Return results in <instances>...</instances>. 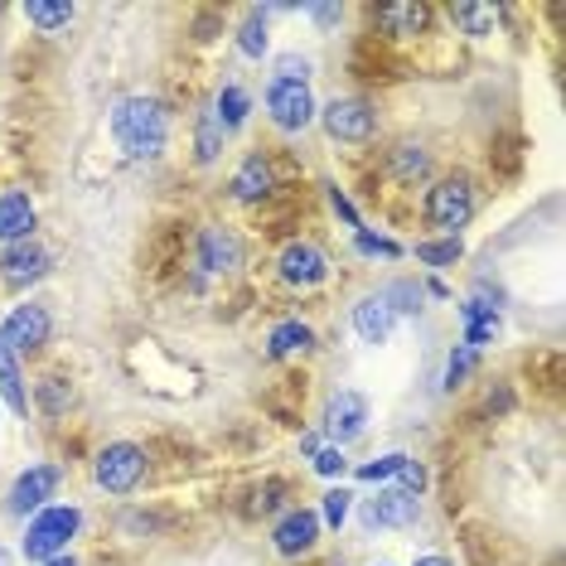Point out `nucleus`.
Segmentation results:
<instances>
[{"mask_svg":"<svg viewBox=\"0 0 566 566\" xmlns=\"http://www.w3.org/2000/svg\"><path fill=\"white\" fill-rule=\"evenodd\" d=\"M474 364H480V354H474V349H465V344H455V349H450V358H446V373H441V388H446V392L465 388V378H470V373H474Z\"/></svg>","mask_w":566,"mask_h":566,"instance_id":"31","label":"nucleus"},{"mask_svg":"<svg viewBox=\"0 0 566 566\" xmlns=\"http://www.w3.org/2000/svg\"><path fill=\"white\" fill-rule=\"evenodd\" d=\"M276 494H281V480H272V484H266V489H262V509H276V504H281V499H276Z\"/></svg>","mask_w":566,"mask_h":566,"instance_id":"40","label":"nucleus"},{"mask_svg":"<svg viewBox=\"0 0 566 566\" xmlns=\"http://www.w3.org/2000/svg\"><path fill=\"white\" fill-rule=\"evenodd\" d=\"M329 252L319 248V242H311V238H295V242H286V248L276 252V276L286 281L291 291H315V286H325L329 281Z\"/></svg>","mask_w":566,"mask_h":566,"instance_id":"8","label":"nucleus"},{"mask_svg":"<svg viewBox=\"0 0 566 566\" xmlns=\"http://www.w3.org/2000/svg\"><path fill=\"white\" fill-rule=\"evenodd\" d=\"M354 248L364 252V256H402V242H392V238H382V233H368V228H358L354 233Z\"/></svg>","mask_w":566,"mask_h":566,"instance_id":"36","label":"nucleus"},{"mask_svg":"<svg viewBox=\"0 0 566 566\" xmlns=\"http://www.w3.org/2000/svg\"><path fill=\"white\" fill-rule=\"evenodd\" d=\"M417 518H421V499L402 494V489H378L373 499L358 504V523L368 533H378V527H411Z\"/></svg>","mask_w":566,"mask_h":566,"instance_id":"14","label":"nucleus"},{"mask_svg":"<svg viewBox=\"0 0 566 566\" xmlns=\"http://www.w3.org/2000/svg\"><path fill=\"white\" fill-rule=\"evenodd\" d=\"M427 20H431V10L417 6V0H392V6L378 10V24L388 40H417V34L427 30Z\"/></svg>","mask_w":566,"mask_h":566,"instance_id":"20","label":"nucleus"},{"mask_svg":"<svg viewBox=\"0 0 566 566\" xmlns=\"http://www.w3.org/2000/svg\"><path fill=\"white\" fill-rule=\"evenodd\" d=\"M315 349V329L305 319H281L266 334V358H291V354H311Z\"/></svg>","mask_w":566,"mask_h":566,"instance_id":"23","label":"nucleus"},{"mask_svg":"<svg viewBox=\"0 0 566 566\" xmlns=\"http://www.w3.org/2000/svg\"><path fill=\"white\" fill-rule=\"evenodd\" d=\"M319 533H325V527H319L315 509H286L272 527V547H276V557H286V562L311 557V552L319 547Z\"/></svg>","mask_w":566,"mask_h":566,"instance_id":"12","label":"nucleus"},{"mask_svg":"<svg viewBox=\"0 0 566 566\" xmlns=\"http://www.w3.org/2000/svg\"><path fill=\"white\" fill-rule=\"evenodd\" d=\"M474 209H480V199H474L470 175H446V179H436V185L427 189L421 218H427L431 233L460 238V228H470V223H474Z\"/></svg>","mask_w":566,"mask_h":566,"instance_id":"3","label":"nucleus"},{"mask_svg":"<svg viewBox=\"0 0 566 566\" xmlns=\"http://www.w3.org/2000/svg\"><path fill=\"white\" fill-rule=\"evenodd\" d=\"M305 15H311L319 30H334V24L344 20V6H305Z\"/></svg>","mask_w":566,"mask_h":566,"instance_id":"39","label":"nucleus"},{"mask_svg":"<svg viewBox=\"0 0 566 566\" xmlns=\"http://www.w3.org/2000/svg\"><path fill=\"white\" fill-rule=\"evenodd\" d=\"M388 165H392V175L402 179V185H417V179L431 175V156L421 146H411V140H402V146L388 150Z\"/></svg>","mask_w":566,"mask_h":566,"instance_id":"27","label":"nucleus"},{"mask_svg":"<svg viewBox=\"0 0 566 566\" xmlns=\"http://www.w3.org/2000/svg\"><path fill=\"white\" fill-rule=\"evenodd\" d=\"M10 562H15V557H10V552H6V547H0V566H10Z\"/></svg>","mask_w":566,"mask_h":566,"instance_id":"45","label":"nucleus"},{"mask_svg":"<svg viewBox=\"0 0 566 566\" xmlns=\"http://www.w3.org/2000/svg\"><path fill=\"white\" fill-rule=\"evenodd\" d=\"M315 122L325 126L334 146H368L378 136V107L368 97H329Z\"/></svg>","mask_w":566,"mask_h":566,"instance_id":"6","label":"nucleus"},{"mask_svg":"<svg viewBox=\"0 0 566 566\" xmlns=\"http://www.w3.org/2000/svg\"><path fill=\"white\" fill-rule=\"evenodd\" d=\"M349 325H354V334L364 344H388L392 339V329H397V315H392V305L382 301V291H368V295H358L354 301V311H349Z\"/></svg>","mask_w":566,"mask_h":566,"instance_id":"16","label":"nucleus"},{"mask_svg":"<svg viewBox=\"0 0 566 566\" xmlns=\"http://www.w3.org/2000/svg\"><path fill=\"white\" fill-rule=\"evenodd\" d=\"M24 20H30L40 34H63L73 20H78V6H69V0H30V6H24Z\"/></svg>","mask_w":566,"mask_h":566,"instance_id":"24","label":"nucleus"},{"mask_svg":"<svg viewBox=\"0 0 566 566\" xmlns=\"http://www.w3.org/2000/svg\"><path fill=\"white\" fill-rule=\"evenodd\" d=\"M44 566H83V562H78V557H73V552H63V557H49Z\"/></svg>","mask_w":566,"mask_h":566,"instance_id":"43","label":"nucleus"},{"mask_svg":"<svg viewBox=\"0 0 566 566\" xmlns=\"http://www.w3.org/2000/svg\"><path fill=\"white\" fill-rule=\"evenodd\" d=\"M69 407H73L69 373H44V378L34 382V392H30V411H40L44 421H59V417H69Z\"/></svg>","mask_w":566,"mask_h":566,"instance_id":"19","label":"nucleus"},{"mask_svg":"<svg viewBox=\"0 0 566 566\" xmlns=\"http://www.w3.org/2000/svg\"><path fill=\"white\" fill-rule=\"evenodd\" d=\"M499 329H504V319H499V305L484 295V286L460 301V344H465V349L480 354L484 344L499 339Z\"/></svg>","mask_w":566,"mask_h":566,"instance_id":"15","label":"nucleus"},{"mask_svg":"<svg viewBox=\"0 0 566 566\" xmlns=\"http://www.w3.org/2000/svg\"><path fill=\"white\" fill-rule=\"evenodd\" d=\"M325 195H329V209H334V213H339V218H344V228H354V233H358V228H364V223H358V213H354V203H349V195H344V189H339V185H325Z\"/></svg>","mask_w":566,"mask_h":566,"instance_id":"38","label":"nucleus"},{"mask_svg":"<svg viewBox=\"0 0 566 566\" xmlns=\"http://www.w3.org/2000/svg\"><path fill=\"white\" fill-rule=\"evenodd\" d=\"M0 407H10L15 417H30V378H24L20 358L0 344Z\"/></svg>","mask_w":566,"mask_h":566,"instance_id":"21","label":"nucleus"},{"mask_svg":"<svg viewBox=\"0 0 566 566\" xmlns=\"http://www.w3.org/2000/svg\"><path fill=\"white\" fill-rule=\"evenodd\" d=\"M262 107H266V122H272L281 136L311 132L315 117H319V102L311 93V83H281V78H272V83H266V93H262Z\"/></svg>","mask_w":566,"mask_h":566,"instance_id":"5","label":"nucleus"},{"mask_svg":"<svg viewBox=\"0 0 566 566\" xmlns=\"http://www.w3.org/2000/svg\"><path fill=\"white\" fill-rule=\"evenodd\" d=\"M272 189H276V170H272V160H266L262 150L242 156L233 179H228V195H233L238 203H262V199H272Z\"/></svg>","mask_w":566,"mask_h":566,"instance_id":"18","label":"nucleus"},{"mask_svg":"<svg viewBox=\"0 0 566 566\" xmlns=\"http://www.w3.org/2000/svg\"><path fill=\"white\" fill-rule=\"evenodd\" d=\"M411 252H417V262H427V266H436V272H446V266H455L460 256H465V242H460V238H421Z\"/></svg>","mask_w":566,"mask_h":566,"instance_id":"29","label":"nucleus"},{"mask_svg":"<svg viewBox=\"0 0 566 566\" xmlns=\"http://www.w3.org/2000/svg\"><path fill=\"white\" fill-rule=\"evenodd\" d=\"M49 339H54V311H49L44 301H24V305H15V311L0 319V344H6L15 358L44 354Z\"/></svg>","mask_w":566,"mask_h":566,"instance_id":"7","label":"nucleus"},{"mask_svg":"<svg viewBox=\"0 0 566 566\" xmlns=\"http://www.w3.org/2000/svg\"><path fill=\"white\" fill-rule=\"evenodd\" d=\"M34 228H40V209H34L30 189H0V248L30 242Z\"/></svg>","mask_w":566,"mask_h":566,"instance_id":"17","label":"nucleus"},{"mask_svg":"<svg viewBox=\"0 0 566 566\" xmlns=\"http://www.w3.org/2000/svg\"><path fill=\"white\" fill-rule=\"evenodd\" d=\"M266 20H272V10H266V6H252L248 20L238 24V49H242V59H262V54H266V44H272V34H266Z\"/></svg>","mask_w":566,"mask_h":566,"instance_id":"25","label":"nucleus"},{"mask_svg":"<svg viewBox=\"0 0 566 566\" xmlns=\"http://www.w3.org/2000/svg\"><path fill=\"white\" fill-rule=\"evenodd\" d=\"M311 73H315V63H311V54H281L276 59V73L272 78H281V83H311Z\"/></svg>","mask_w":566,"mask_h":566,"instance_id":"35","label":"nucleus"},{"mask_svg":"<svg viewBox=\"0 0 566 566\" xmlns=\"http://www.w3.org/2000/svg\"><path fill=\"white\" fill-rule=\"evenodd\" d=\"M107 132L126 160H160L165 146H170V107L160 97L132 93V97L112 102Z\"/></svg>","mask_w":566,"mask_h":566,"instance_id":"1","label":"nucleus"},{"mask_svg":"<svg viewBox=\"0 0 566 566\" xmlns=\"http://www.w3.org/2000/svg\"><path fill=\"white\" fill-rule=\"evenodd\" d=\"M209 107H213L218 126H223V136H233V132H242V126H248V117H252V93H248L242 83H223Z\"/></svg>","mask_w":566,"mask_h":566,"instance_id":"22","label":"nucleus"},{"mask_svg":"<svg viewBox=\"0 0 566 566\" xmlns=\"http://www.w3.org/2000/svg\"><path fill=\"white\" fill-rule=\"evenodd\" d=\"M146 470H150V455L136 441H107L97 450V460H93V484L102 489V494L126 499V494H136L140 489Z\"/></svg>","mask_w":566,"mask_h":566,"instance_id":"4","label":"nucleus"},{"mask_svg":"<svg viewBox=\"0 0 566 566\" xmlns=\"http://www.w3.org/2000/svg\"><path fill=\"white\" fill-rule=\"evenodd\" d=\"M421 291H431L436 301H450V286H446V281H427V286H421Z\"/></svg>","mask_w":566,"mask_h":566,"instance_id":"42","label":"nucleus"},{"mask_svg":"<svg viewBox=\"0 0 566 566\" xmlns=\"http://www.w3.org/2000/svg\"><path fill=\"white\" fill-rule=\"evenodd\" d=\"M223 126H218V117H213V107H203L199 112V122H195V160L199 165H213L218 156H223Z\"/></svg>","mask_w":566,"mask_h":566,"instance_id":"28","label":"nucleus"},{"mask_svg":"<svg viewBox=\"0 0 566 566\" xmlns=\"http://www.w3.org/2000/svg\"><path fill=\"white\" fill-rule=\"evenodd\" d=\"M54 272V252L44 248V242H10V248H0V286L10 291H30L34 281H44Z\"/></svg>","mask_w":566,"mask_h":566,"instance_id":"10","label":"nucleus"},{"mask_svg":"<svg viewBox=\"0 0 566 566\" xmlns=\"http://www.w3.org/2000/svg\"><path fill=\"white\" fill-rule=\"evenodd\" d=\"M311 470L319 474V480H344V470H349V460H344L339 446H319L311 455Z\"/></svg>","mask_w":566,"mask_h":566,"instance_id":"34","label":"nucleus"},{"mask_svg":"<svg viewBox=\"0 0 566 566\" xmlns=\"http://www.w3.org/2000/svg\"><path fill=\"white\" fill-rule=\"evenodd\" d=\"M349 513H354V489L329 484V489H325V499H319V527L339 533V527L349 523Z\"/></svg>","mask_w":566,"mask_h":566,"instance_id":"30","label":"nucleus"},{"mask_svg":"<svg viewBox=\"0 0 566 566\" xmlns=\"http://www.w3.org/2000/svg\"><path fill=\"white\" fill-rule=\"evenodd\" d=\"M368 421H373V407H368V397L364 392H354V388H344V392H334L329 402H325V417H319V431H325V441L329 446H349L358 441V436L368 431Z\"/></svg>","mask_w":566,"mask_h":566,"instance_id":"9","label":"nucleus"},{"mask_svg":"<svg viewBox=\"0 0 566 566\" xmlns=\"http://www.w3.org/2000/svg\"><path fill=\"white\" fill-rule=\"evenodd\" d=\"M373 566H388V562H373Z\"/></svg>","mask_w":566,"mask_h":566,"instance_id":"46","label":"nucleus"},{"mask_svg":"<svg viewBox=\"0 0 566 566\" xmlns=\"http://www.w3.org/2000/svg\"><path fill=\"white\" fill-rule=\"evenodd\" d=\"M78 533H83V509L78 504H44L40 513H30V518H24L20 557L34 562V566H44L49 557H63Z\"/></svg>","mask_w":566,"mask_h":566,"instance_id":"2","label":"nucleus"},{"mask_svg":"<svg viewBox=\"0 0 566 566\" xmlns=\"http://www.w3.org/2000/svg\"><path fill=\"white\" fill-rule=\"evenodd\" d=\"M397 489L411 499H421V489H427V465H421L417 455H407L402 460V470H397Z\"/></svg>","mask_w":566,"mask_h":566,"instance_id":"37","label":"nucleus"},{"mask_svg":"<svg viewBox=\"0 0 566 566\" xmlns=\"http://www.w3.org/2000/svg\"><path fill=\"white\" fill-rule=\"evenodd\" d=\"M319 450V436H301V455H315Z\"/></svg>","mask_w":566,"mask_h":566,"instance_id":"44","label":"nucleus"},{"mask_svg":"<svg viewBox=\"0 0 566 566\" xmlns=\"http://www.w3.org/2000/svg\"><path fill=\"white\" fill-rule=\"evenodd\" d=\"M450 15H455L460 34H470V40H489V34L499 30V10H494V6H474V0H460Z\"/></svg>","mask_w":566,"mask_h":566,"instance_id":"26","label":"nucleus"},{"mask_svg":"<svg viewBox=\"0 0 566 566\" xmlns=\"http://www.w3.org/2000/svg\"><path fill=\"white\" fill-rule=\"evenodd\" d=\"M199 272H209V276H233L242 262H248V248H242V238L233 233V228H223V223H209L199 233Z\"/></svg>","mask_w":566,"mask_h":566,"instance_id":"13","label":"nucleus"},{"mask_svg":"<svg viewBox=\"0 0 566 566\" xmlns=\"http://www.w3.org/2000/svg\"><path fill=\"white\" fill-rule=\"evenodd\" d=\"M382 301L392 305V315H417L427 291H421L417 281H392V286H382Z\"/></svg>","mask_w":566,"mask_h":566,"instance_id":"32","label":"nucleus"},{"mask_svg":"<svg viewBox=\"0 0 566 566\" xmlns=\"http://www.w3.org/2000/svg\"><path fill=\"white\" fill-rule=\"evenodd\" d=\"M402 460H407V450H388V455L368 460V465H358V484H388V480H397Z\"/></svg>","mask_w":566,"mask_h":566,"instance_id":"33","label":"nucleus"},{"mask_svg":"<svg viewBox=\"0 0 566 566\" xmlns=\"http://www.w3.org/2000/svg\"><path fill=\"white\" fill-rule=\"evenodd\" d=\"M59 484H63V465H49V460H40V465H30L15 484H10L6 513H10V518H30V513H40L49 499H54Z\"/></svg>","mask_w":566,"mask_h":566,"instance_id":"11","label":"nucleus"},{"mask_svg":"<svg viewBox=\"0 0 566 566\" xmlns=\"http://www.w3.org/2000/svg\"><path fill=\"white\" fill-rule=\"evenodd\" d=\"M411 566H455V562H450V557H441V552H427V557H417Z\"/></svg>","mask_w":566,"mask_h":566,"instance_id":"41","label":"nucleus"}]
</instances>
